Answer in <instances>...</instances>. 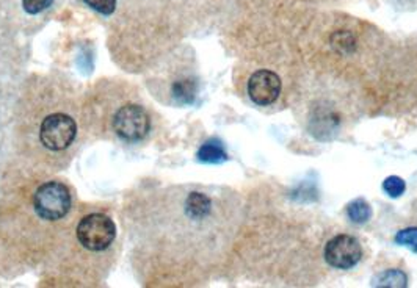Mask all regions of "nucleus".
Here are the masks:
<instances>
[{
    "mask_svg": "<svg viewBox=\"0 0 417 288\" xmlns=\"http://www.w3.org/2000/svg\"><path fill=\"white\" fill-rule=\"evenodd\" d=\"M198 160L201 163H211V165H218L223 161L228 160V154L225 151V146L220 142V139H208L203 146L199 147L196 154Z\"/></svg>",
    "mask_w": 417,
    "mask_h": 288,
    "instance_id": "0eeeda50",
    "label": "nucleus"
},
{
    "mask_svg": "<svg viewBox=\"0 0 417 288\" xmlns=\"http://www.w3.org/2000/svg\"><path fill=\"white\" fill-rule=\"evenodd\" d=\"M396 243L406 246L417 254V227H408L396 235Z\"/></svg>",
    "mask_w": 417,
    "mask_h": 288,
    "instance_id": "f8f14e48",
    "label": "nucleus"
},
{
    "mask_svg": "<svg viewBox=\"0 0 417 288\" xmlns=\"http://www.w3.org/2000/svg\"><path fill=\"white\" fill-rule=\"evenodd\" d=\"M383 190L391 197H399V196L404 195L405 190H406L405 180L400 179V177H397V175L387 177V179L383 182Z\"/></svg>",
    "mask_w": 417,
    "mask_h": 288,
    "instance_id": "4468645a",
    "label": "nucleus"
},
{
    "mask_svg": "<svg viewBox=\"0 0 417 288\" xmlns=\"http://www.w3.org/2000/svg\"><path fill=\"white\" fill-rule=\"evenodd\" d=\"M85 132L82 102L62 80L35 77L11 116L18 168L50 177L71 163Z\"/></svg>",
    "mask_w": 417,
    "mask_h": 288,
    "instance_id": "f257e3e1",
    "label": "nucleus"
},
{
    "mask_svg": "<svg viewBox=\"0 0 417 288\" xmlns=\"http://www.w3.org/2000/svg\"><path fill=\"white\" fill-rule=\"evenodd\" d=\"M85 134L118 144L135 146L154 135V110L126 82L102 80L82 102Z\"/></svg>",
    "mask_w": 417,
    "mask_h": 288,
    "instance_id": "f03ea898",
    "label": "nucleus"
},
{
    "mask_svg": "<svg viewBox=\"0 0 417 288\" xmlns=\"http://www.w3.org/2000/svg\"><path fill=\"white\" fill-rule=\"evenodd\" d=\"M55 0H22V8L30 16H36L46 10H49L54 5Z\"/></svg>",
    "mask_w": 417,
    "mask_h": 288,
    "instance_id": "ddd939ff",
    "label": "nucleus"
},
{
    "mask_svg": "<svg viewBox=\"0 0 417 288\" xmlns=\"http://www.w3.org/2000/svg\"><path fill=\"white\" fill-rule=\"evenodd\" d=\"M148 90L154 98L168 105L185 107L196 102L199 83L198 79L190 72H173V69H165L162 77L152 76L148 79Z\"/></svg>",
    "mask_w": 417,
    "mask_h": 288,
    "instance_id": "20e7f679",
    "label": "nucleus"
},
{
    "mask_svg": "<svg viewBox=\"0 0 417 288\" xmlns=\"http://www.w3.org/2000/svg\"><path fill=\"white\" fill-rule=\"evenodd\" d=\"M118 227L110 215L99 210H85L71 217L46 260L65 276H72L79 282L87 284L88 270H107L111 257L116 255ZM88 276L91 277L88 271ZM98 276V275H96Z\"/></svg>",
    "mask_w": 417,
    "mask_h": 288,
    "instance_id": "7ed1b4c3",
    "label": "nucleus"
},
{
    "mask_svg": "<svg viewBox=\"0 0 417 288\" xmlns=\"http://www.w3.org/2000/svg\"><path fill=\"white\" fill-rule=\"evenodd\" d=\"M82 2L104 18H111L118 11V0H82Z\"/></svg>",
    "mask_w": 417,
    "mask_h": 288,
    "instance_id": "9b49d317",
    "label": "nucleus"
},
{
    "mask_svg": "<svg viewBox=\"0 0 417 288\" xmlns=\"http://www.w3.org/2000/svg\"><path fill=\"white\" fill-rule=\"evenodd\" d=\"M361 257V245L350 235H336V237L326 243L325 258L333 268L350 270L360 263Z\"/></svg>",
    "mask_w": 417,
    "mask_h": 288,
    "instance_id": "39448f33",
    "label": "nucleus"
},
{
    "mask_svg": "<svg viewBox=\"0 0 417 288\" xmlns=\"http://www.w3.org/2000/svg\"><path fill=\"white\" fill-rule=\"evenodd\" d=\"M347 215L350 219L353 221V223L364 224L370 219L372 209H370V205L364 201V199H356V201L348 204Z\"/></svg>",
    "mask_w": 417,
    "mask_h": 288,
    "instance_id": "1a4fd4ad",
    "label": "nucleus"
},
{
    "mask_svg": "<svg viewBox=\"0 0 417 288\" xmlns=\"http://www.w3.org/2000/svg\"><path fill=\"white\" fill-rule=\"evenodd\" d=\"M372 285L382 288H404L406 287V276L400 270H386L374 277Z\"/></svg>",
    "mask_w": 417,
    "mask_h": 288,
    "instance_id": "6e6552de",
    "label": "nucleus"
},
{
    "mask_svg": "<svg viewBox=\"0 0 417 288\" xmlns=\"http://www.w3.org/2000/svg\"><path fill=\"white\" fill-rule=\"evenodd\" d=\"M331 46L336 49L339 54H352L356 47V40L350 32L339 30L331 36Z\"/></svg>",
    "mask_w": 417,
    "mask_h": 288,
    "instance_id": "9d476101",
    "label": "nucleus"
},
{
    "mask_svg": "<svg viewBox=\"0 0 417 288\" xmlns=\"http://www.w3.org/2000/svg\"><path fill=\"white\" fill-rule=\"evenodd\" d=\"M248 94L251 100L260 107L272 105L281 94V79L278 74L268 69H260L248 80Z\"/></svg>",
    "mask_w": 417,
    "mask_h": 288,
    "instance_id": "423d86ee",
    "label": "nucleus"
}]
</instances>
